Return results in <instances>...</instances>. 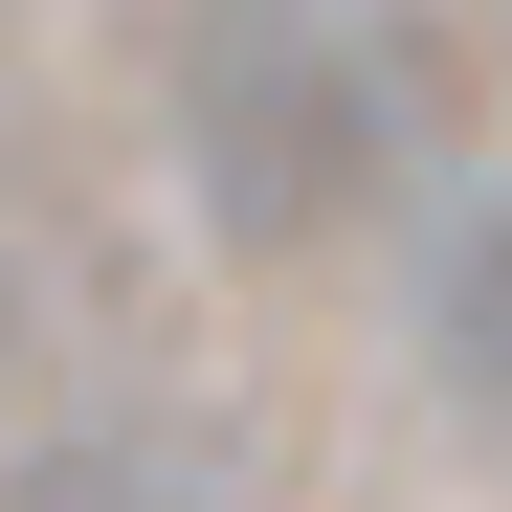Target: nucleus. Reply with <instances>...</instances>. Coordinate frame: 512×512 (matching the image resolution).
<instances>
[{"mask_svg": "<svg viewBox=\"0 0 512 512\" xmlns=\"http://www.w3.org/2000/svg\"><path fill=\"white\" fill-rule=\"evenodd\" d=\"M179 156L223 223H357L379 179H423V45L379 0H201L179 23Z\"/></svg>", "mask_w": 512, "mask_h": 512, "instance_id": "nucleus-1", "label": "nucleus"}, {"mask_svg": "<svg viewBox=\"0 0 512 512\" xmlns=\"http://www.w3.org/2000/svg\"><path fill=\"white\" fill-rule=\"evenodd\" d=\"M0 512H245V468L179 401H90V423H45V446H0Z\"/></svg>", "mask_w": 512, "mask_h": 512, "instance_id": "nucleus-2", "label": "nucleus"}, {"mask_svg": "<svg viewBox=\"0 0 512 512\" xmlns=\"http://www.w3.org/2000/svg\"><path fill=\"white\" fill-rule=\"evenodd\" d=\"M423 357H446V423L512 468V179L446 223V312H423Z\"/></svg>", "mask_w": 512, "mask_h": 512, "instance_id": "nucleus-3", "label": "nucleus"}]
</instances>
